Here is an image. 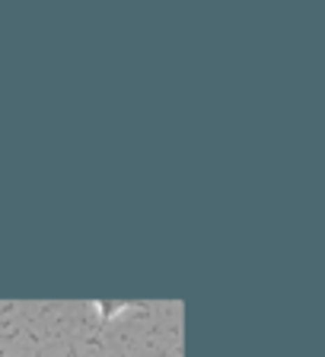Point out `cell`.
<instances>
[]
</instances>
